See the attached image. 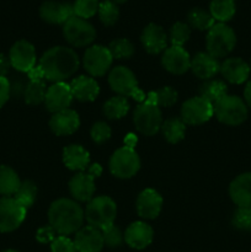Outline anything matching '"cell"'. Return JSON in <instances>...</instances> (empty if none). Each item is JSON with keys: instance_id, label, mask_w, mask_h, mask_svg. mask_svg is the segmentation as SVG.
Segmentation results:
<instances>
[{"instance_id": "cb8c5ba5", "label": "cell", "mask_w": 251, "mask_h": 252, "mask_svg": "<svg viewBox=\"0 0 251 252\" xmlns=\"http://www.w3.org/2000/svg\"><path fill=\"white\" fill-rule=\"evenodd\" d=\"M191 70L197 78L211 80L213 76L220 73V63L208 52H198L193 58H191Z\"/></svg>"}, {"instance_id": "5bb4252c", "label": "cell", "mask_w": 251, "mask_h": 252, "mask_svg": "<svg viewBox=\"0 0 251 252\" xmlns=\"http://www.w3.org/2000/svg\"><path fill=\"white\" fill-rule=\"evenodd\" d=\"M9 59L12 68L21 73H29L36 66L37 56L34 46L26 39L15 42L10 49Z\"/></svg>"}, {"instance_id": "6da1fadb", "label": "cell", "mask_w": 251, "mask_h": 252, "mask_svg": "<svg viewBox=\"0 0 251 252\" xmlns=\"http://www.w3.org/2000/svg\"><path fill=\"white\" fill-rule=\"evenodd\" d=\"M79 65L80 61L76 52L65 46L52 47L44 52L38 64L44 79L53 83H62L73 76Z\"/></svg>"}, {"instance_id": "e575fe53", "label": "cell", "mask_w": 251, "mask_h": 252, "mask_svg": "<svg viewBox=\"0 0 251 252\" xmlns=\"http://www.w3.org/2000/svg\"><path fill=\"white\" fill-rule=\"evenodd\" d=\"M14 198L19 202L21 206H24L25 208L29 209L30 207L33 206L34 201L37 198V186L33 181H22L20 185V189H17V192L15 193Z\"/></svg>"}, {"instance_id": "d4e9b609", "label": "cell", "mask_w": 251, "mask_h": 252, "mask_svg": "<svg viewBox=\"0 0 251 252\" xmlns=\"http://www.w3.org/2000/svg\"><path fill=\"white\" fill-rule=\"evenodd\" d=\"M229 196L238 208L251 207V172L240 174L231 181Z\"/></svg>"}, {"instance_id": "7c38bea8", "label": "cell", "mask_w": 251, "mask_h": 252, "mask_svg": "<svg viewBox=\"0 0 251 252\" xmlns=\"http://www.w3.org/2000/svg\"><path fill=\"white\" fill-rule=\"evenodd\" d=\"M101 174L100 165H94L89 172H79L69 181V192L78 202H89L95 194V176Z\"/></svg>"}, {"instance_id": "ee69618b", "label": "cell", "mask_w": 251, "mask_h": 252, "mask_svg": "<svg viewBox=\"0 0 251 252\" xmlns=\"http://www.w3.org/2000/svg\"><path fill=\"white\" fill-rule=\"evenodd\" d=\"M51 252H78L75 244L68 236H57L51 244Z\"/></svg>"}, {"instance_id": "8fae6325", "label": "cell", "mask_w": 251, "mask_h": 252, "mask_svg": "<svg viewBox=\"0 0 251 252\" xmlns=\"http://www.w3.org/2000/svg\"><path fill=\"white\" fill-rule=\"evenodd\" d=\"M27 209L14 197L0 198V233H11L16 230L26 218Z\"/></svg>"}, {"instance_id": "83f0119b", "label": "cell", "mask_w": 251, "mask_h": 252, "mask_svg": "<svg viewBox=\"0 0 251 252\" xmlns=\"http://www.w3.org/2000/svg\"><path fill=\"white\" fill-rule=\"evenodd\" d=\"M20 185L21 180L17 172L7 165H0V194L4 197L15 196Z\"/></svg>"}, {"instance_id": "8d00e7d4", "label": "cell", "mask_w": 251, "mask_h": 252, "mask_svg": "<svg viewBox=\"0 0 251 252\" xmlns=\"http://www.w3.org/2000/svg\"><path fill=\"white\" fill-rule=\"evenodd\" d=\"M97 14L100 21L105 26H113L120 19V7L111 0H103V1H100Z\"/></svg>"}, {"instance_id": "db71d44e", "label": "cell", "mask_w": 251, "mask_h": 252, "mask_svg": "<svg viewBox=\"0 0 251 252\" xmlns=\"http://www.w3.org/2000/svg\"><path fill=\"white\" fill-rule=\"evenodd\" d=\"M249 65H250V70H251V59H250V63H249Z\"/></svg>"}, {"instance_id": "4316f807", "label": "cell", "mask_w": 251, "mask_h": 252, "mask_svg": "<svg viewBox=\"0 0 251 252\" xmlns=\"http://www.w3.org/2000/svg\"><path fill=\"white\" fill-rule=\"evenodd\" d=\"M63 162L66 169L83 172L90 164V154L81 145H68L63 149Z\"/></svg>"}, {"instance_id": "ba28073f", "label": "cell", "mask_w": 251, "mask_h": 252, "mask_svg": "<svg viewBox=\"0 0 251 252\" xmlns=\"http://www.w3.org/2000/svg\"><path fill=\"white\" fill-rule=\"evenodd\" d=\"M110 171L118 179H130L140 169V159L132 147H122L116 150L110 159Z\"/></svg>"}, {"instance_id": "f1b7e54d", "label": "cell", "mask_w": 251, "mask_h": 252, "mask_svg": "<svg viewBox=\"0 0 251 252\" xmlns=\"http://www.w3.org/2000/svg\"><path fill=\"white\" fill-rule=\"evenodd\" d=\"M209 12L217 22L226 24L236 12L235 0H211Z\"/></svg>"}, {"instance_id": "7a4b0ae2", "label": "cell", "mask_w": 251, "mask_h": 252, "mask_svg": "<svg viewBox=\"0 0 251 252\" xmlns=\"http://www.w3.org/2000/svg\"><path fill=\"white\" fill-rule=\"evenodd\" d=\"M84 219V209L74 199L59 198L48 209L49 225L62 236L76 234L83 228Z\"/></svg>"}, {"instance_id": "e0dca14e", "label": "cell", "mask_w": 251, "mask_h": 252, "mask_svg": "<svg viewBox=\"0 0 251 252\" xmlns=\"http://www.w3.org/2000/svg\"><path fill=\"white\" fill-rule=\"evenodd\" d=\"M71 101H73V94H71L70 86L65 81L53 83L47 89L44 105L49 112L56 113L66 110L70 106Z\"/></svg>"}, {"instance_id": "4dcf8cb0", "label": "cell", "mask_w": 251, "mask_h": 252, "mask_svg": "<svg viewBox=\"0 0 251 252\" xmlns=\"http://www.w3.org/2000/svg\"><path fill=\"white\" fill-rule=\"evenodd\" d=\"M161 132L165 139L171 144H176V143L181 142L185 138V133H186V125L181 118L172 117L169 120L164 121L161 125Z\"/></svg>"}, {"instance_id": "603a6c76", "label": "cell", "mask_w": 251, "mask_h": 252, "mask_svg": "<svg viewBox=\"0 0 251 252\" xmlns=\"http://www.w3.org/2000/svg\"><path fill=\"white\" fill-rule=\"evenodd\" d=\"M74 244L78 252H101L105 246L101 230L90 225L83 226L76 231Z\"/></svg>"}, {"instance_id": "9c48e42d", "label": "cell", "mask_w": 251, "mask_h": 252, "mask_svg": "<svg viewBox=\"0 0 251 252\" xmlns=\"http://www.w3.org/2000/svg\"><path fill=\"white\" fill-rule=\"evenodd\" d=\"M214 115V106L202 96L185 101L181 107V120L185 125L199 126L208 122Z\"/></svg>"}, {"instance_id": "ac0fdd59", "label": "cell", "mask_w": 251, "mask_h": 252, "mask_svg": "<svg viewBox=\"0 0 251 252\" xmlns=\"http://www.w3.org/2000/svg\"><path fill=\"white\" fill-rule=\"evenodd\" d=\"M166 32L161 26L157 24H149L143 29L140 34V42L149 54H159L167 48Z\"/></svg>"}, {"instance_id": "f35d334b", "label": "cell", "mask_w": 251, "mask_h": 252, "mask_svg": "<svg viewBox=\"0 0 251 252\" xmlns=\"http://www.w3.org/2000/svg\"><path fill=\"white\" fill-rule=\"evenodd\" d=\"M191 37V27L186 22L177 21L170 29L169 41L171 42V46L182 47Z\"/></svg>"}, {"instance_id": "d590c367", "label": "cell", "mask_w": 251, "mask_h": 252, "mask_svg": "<svg viewBox=\"0 0 251 252\" xmlns=\"http://www.w3.org/2000/svg\"><path fill=\"white\" fill-rule=\"evenodd\" d=\"M148 100L159 107H171L177 101V91L171 86H164L159 90L150 93Z\"/></svg>"}, {"instance_id": "2e32d148", "label": "cell", "mask_w": 251, "mask_h": 252, "mask_svg": "<svg viewBox=\"0 0 251 252\" xmlns=\"http://www.w3.org/2000/svg\"><path fill=\"white\" fill-rule=\"evenodd\" d=\"M161 64L169 73L182 75L191 69V57L184 47L171 46L162 53Z\"/></svg>"}, {"instance_id": "8992f818", "label": "cell", "mask_w": 251, "mask_h": 252, "mask_svg": "<svg viewBox=\"0 0 251 252\" xmlns=\"http://www.w3.org/2000/svg\"><path fill=\"white\" fill-rule=\"evenodd\" d=\"M133 122L139 133L144 135H154L161 129L162 116L159 106L150 100L144 101L135 107Z\"/></svg>"}, {"instance_id": "3957f363", "label": "cell", "mask_w": 251, "mask_h": 252, "mask_svg": "<svg viewBox=\"0 0 251 252\" xmlns=\"http://www.w3.org/2000/svg\"><path fill=\"white\" fill-rule=\"evenodd\" d=\"M84 216L89 225L102 230L113 224L117 216V206L116 202L108 196L94 197L86 204Z\"/></svg>"}, {"instance_id": "30bf717a", "label": "cell", "mask_w": 251, "mask_h": 252, "mask_svg": "<svg viewBox=\"0 0 251 252\" xmlns=\"http://www.w3.org/2000/svg\"><path fill=\"white\" fill-rule=\"evenodd\" d=\"M113 58L107 47L101 44L90 46L84 53L83 65L93 78L103 76L112 65Z\"/></svg>"}, {"instance_id": "1f68e13d", "label": "cell", "mask_w": 251, "mask_h": 252, "mask_svg": "<svg viewBox=\"0 0 251 252\" xmlns=\"http://www.w3.org/2000/svg\"><path fill=\"white\" fill-rule=\"evenodd\" d=\"M187 24L191 29H196L198 31H208L216 24V20L213 19L209 10L194 7L187 15Z\"/></svg>"}, {"instance_id": "d6986e66", "label": "cell", "mask_w": 251, "mask_h": 252, "mask_svg": "<svg viewBox=\"0 0 251 252\" xmlns=\"http://www.w3.org/2000/svg\"><path fill=\"white\" fill-rule=\"evenodd\" d=\"M137 213L143 219H155L162 208V197L153 189H145L138 196L135 202Z\"/></svg>"}, {"instance_id": "f546056e", "label": "cell", "mask_w": 251, "mask_h": 252, "mask_svg": "<svg viewBox=\"0 0 251 252\" xmlns=\"http://www.w3.org/2000/svg\"><path fill=\"white\" fill-rule=\"evenodd\" d=\"M228 95V86L221 80H206L199 88V96L216 105L219 100Z\"/></svg>"}, {"instance_id": "f907efd6", "label": "cell", "mask_w": 251, "mask_h": 252, "mask_svg": "<svg viewBox=\"0 0 251 252\" xmlns=\"http://www.w3.org/2000/svg\"><path fill=\"white\" fill-rule=\"evenodd\" d=\"M244 101L248 107L251 108V80L248 81L245 89H244Z\"/></svg>"}, {"instance_id": "11a10c76", "label": "cell", "mask_w": 251, "mask_h": 252, "mask_svg": "<svg viewBox=\"0 0 251 252\" xmlns=\"http://www.w3.org/2000/svg\"><path fill=\"white\" fill-rule=\"evenodd\" d=\"M250 208H251V207H250Z\"/></svg>"}, {"instance_id": "b9f144b4", "label": "cell", "mask_w": 251, "mask_h": 252, "mask_svg": "<svg viewBox=\"0 0 251 252\" xmlns=\"http://www.w3.org/2000/svg\"><path fill=\"white\" fill-rule=\"evenodd\" d=\"M234 228L241 231H251V208H238L231 219Z\"/></svg>"}, {"instance_id": "c3c4849f", "label": "cell", "mask_w": 251, "mask_h": 252, "mask_svg": "<svg viewBox=\"0 0 251 252\" xmlns=\"http://www.w3.org/2000/svg\"><path fill=\"white\" fill-rule=\"evenodd\" d=\"M10 68H11V64H10L9 57L0 53V76H5V78H6Z\"/></svg>"}, {"instance_id": "52a82bcc", "label": "cell", "mask_w": 251, "mask_h": 252, "mask_svg": "<svg viewBox=\"0 0 251 252\" xmlns=\"http://www.w3.org/2000/svg\"><path fill=\"white\" fill-rule=\"evenodd\" d=\"M63 36L70 46L88 47L95 41L96 29L85 19L74 15L63 25Z\"/></svg>"}, {"instance_id": "5b68a950", "label": "cell", "mask_w": 251, "mask_h": 252, "mask_svg": "<svg viewBox=\"0 0 251 252\" xmlns=\"http://www.w3.org/2000/svg\"><path fill=\"white\" fill-rule=\"evenodd\" d=\"M217 120L226 126L243 125L249 116V107L245 101L235 95H226L214 105Z\"/></svg>"}, {"instance_id": "9a60e30c", "label": "cell", "mask_w": 251, "mask_h": 252, "mask_svg": "<svg viewBox=\"0 0 251 252\" xmlns=\"http://www.w3.org/2000/svg\"><path fill=\"white\" fill-rule=\"evenodd\" d=\"M39 16L51 25H64L74 16L73 4L56 0H47L39 6Z\"/></svg>"}, {"instance_id": "44dd1931", "label": "cell", "mask_w": 251, "mask_h": 252, "mask_svg": "<svg viewBox=\"0 0 251 252\" xmlns=\"http://www.w3.org/2000/svg\"><path fill=\"white\" fill-rule=\"evenodd\" d=\"M49 127L56 135H70L80 127V117L74 110L66 108L52 115Z\"/></svg>"}, {"instance_id": "4fadbf2b", "label": "cell", "mask_w": 251, "mask_h": 252, "mask_svg": "<svg viewBox=\"0 0 251 252\" xmlns=\"http://www.w3.org/2000/svg\"><path fill=\"white\" fill-rule=\"evenodd\" d=\"M110 88L120 96H132L135 98L138 94V81L134 73L123 65L115 66L108 74Z\"/></svg>"}, {"instance_id": "484cf974", "label": "cell", "mask_w": 251, "mask_h": 252, "mask_svg": "<svg viewBox=\"0 0 251 252\" xmlns=\"http://www.w3.org/2000/svg\"><path fill=\"white\" fill-rule=\"evenodd\" d=\"M69 86L73 94V98H76L80 102H91L100 94V86L93 76H76L71 80Z\"/></svg>"}, {"instance_id": "277c9868", "label": "cell", "mask_w": 251, "mask_h": 252, "mask_svg": "<svg viewBox=\"0 0 251 252\" xmlns=\"http://www.w3.org/2000/svg\"><path fill=\"white\" fill-rule=\"evenodd\" d=\"M236 46V34L229 25L216 22L207 32V52L214 58H224Z\"/></svg>"}, {"instance_id": "7402d4cb", "label": "cell", "mask_w": 251, "mask_h": 252, "mask_svg": "<svg viewBox=\"0 0 251 252\" xmlns=\"http://www.w3.org/2000/svg\"><path fill=\"white\" fill-rule=\"evenodd\" d=\"M220 73L226 81L235 85L245 83L249 80L251 70L248 62L239 57L228 58L220 64Z\"/></svg>"}, {"instance_id": "816d5d0a", "label": "cell", "mask_w": 251, "mask_h": 252, "mask_svg": "<svg viewBox=\"0 0 251 252\" xmlns=\"http://www.w3.org/2000/svg\"><path fill=\"white\" fill-rule=\"evenodd\" d=\"M111 1H113V2H116V4H123V2H126V1H128V0H111Z\"/></svg>"}, {"instance_id": "d6a6232c", "label": "cell", "mask_w": 251, "mask_h": 252, "mask_svg": "<svg viewBox=\"0 0 251 252\" xmlns=\"http://www.w3.org/2000/svg\"><path fill=\"white\" fill-rule=\"evenodd\" d=\"M129 111V102L125 96H115L107 100L103 105V115L108 120H120Z\"/></svg>"}, {"instance_id": "ffe728a7", "label": "cell", "mask_w": 251, "mask_h": 252, "mask_svg": "<svg viewBox=\"0 0 251 252\" xmlns=\"http://www.w3.org/2000/svg\"><path fill=\"white\" fill-rule=\"evenodd\" d=\"M154 230L145 221H134L127 228L125 233V241L134 250H143L153 243Z\"/></svg>"}, {"instance_id": "f6af8a7d", "label": "cell", "mask_w": 251, "mask_h": 252, "mask_svg": "<svg viewBox=\"0 0 251 252\" xmlns=\"http://www.w3.org/2000/svg\"><path fill=\"white\" fill-rule=\"evenodd\" d=\"M56 234V230L51 225H44L37 230L36 240L41 244H52L57 238Z\"/></svg>"}, {"instance_id": "bcb514c9", "label": "cell", "mask_w": 251, "mask_h": 252, "mask_svg": "<svg viewBox=\"0 0 251 252\" xmlns=\"http://www.w3.org/2000/svg\"><path fill=\"white\" fill-rule=\"evenodd\" d=\"M11 96L10 91V81L5 76H0V108L7 102Z\"/></svg>"}, {"instance_id": "681fc988", "label": "cell", "mask_w": 251, "mask_h": 252, "mask_svg": "<svg viewBox=\"0 0 251 252\" xmlns=\"http://www.w3.org/2000/svg\"><path fill=\"white\" fill-rule=\"evenodd\" d=\"M27 75H29L30 81H44V75L38 65L34 66L33 69H31V70L27 73Z\"/></svg>"}, {"instance_id": "60d3db41", "label": "cell", "mask_w": 251, "mask_h": 252, "mask_svg": "<svg viewBox=\"0 0 251 252\" xmlns=\"http://www.w3.org/2000/svg\"><path fill=\"white\" fill-rule=\"evenodd\" d=\"M103 238V244L108 248H120L121 245L125 241V234L121 231V229L118 226H116L115 224L107 226V228L102 229L101 230Z\"/></svg>"}, {"instance_id": "f5cc1de1", "label": "cell", "mask_w": 251, "mask_h": 252, "mask_svg": "<svg viewBox=\"0 0 251 252\" xmlns=\"http://www.w3.org/2000/svg\"><path fill=\"white\" fill-rule=\"evenodd\" d=\"M2 252H19V251H16V250H5V251H2Z\"/></svg>"}, {"instance_id": "7dc6e473", "label": "cell", "mask_w": 251, "mask_h": 252, "mask_svg": "<svg viewBox=\"0 0 251 252\" xmlns=\"http://www.w3.org/2000/svg\"><path fill=\"white\" fill-rule=\"evenodd\" d=\"M27 83L26 81L21 80H15L14 83H10V91H11V95H14L15 97H24V94H25V89H26Z\"/></svg>"}, {"instance_id": "74e56055", "label": "cell", "mask_w": 251, "mask_h": 252, "mask_svg": "<svg viewBox=\"0 0 251 252\" xmlns=\"http://www.w3.org/2000/svg\"><path fill=\"white\" fill-rule=\"evenodd\" d=\"M113 59H129L134 54V46L127 38H117L107 47Z\"/></svg>"}, {"instance_id": "836d02e7", "label": "cell", "mask_w": 251, "mask_h": 252, "mask_svg": "<svg viewBox=\"0 0 251 252\" xmlns=\"http://www.w3.org/2000/svg\"><path fill=\"white\" fill-rule=\"evenodd\" d=\"M47 88L44 81H30L27 83L26 89H25L24 100L27 105L37 106L44 102L46 98Z\"/></svg>"}, {"instance_id": "ab89813d", "label": "cell", "mask_w": 251, "mask_h": 252, "mask_svg": "<svg viewBox=\"0 0 251 252\" xmlns=\"http://www.w3.org/2000/svg\"><path fill=\"white\" fill-rule=\"evenodd\" d=\"M100 0H75L73 2L74 15L81 19H90L98 11Z\"/></svg>"}, {"instance_id": "7bdbcfd3", "label": "cell", "mask_w": 251, "mask_h": 252, "mask_svg": "<svg viewBox=\"0 0 251 252\" xmlns=\"http://www.w3.org/2000/svg\"><path fill=\"white\" fill-rule=\"evenodd\" d=\"M111 134H112V130H111L110 126L106 122H102V121L94 123L90 130L91 139L96 144H103V143H106L111 138Z\"/></svg>"}]
</instances>
